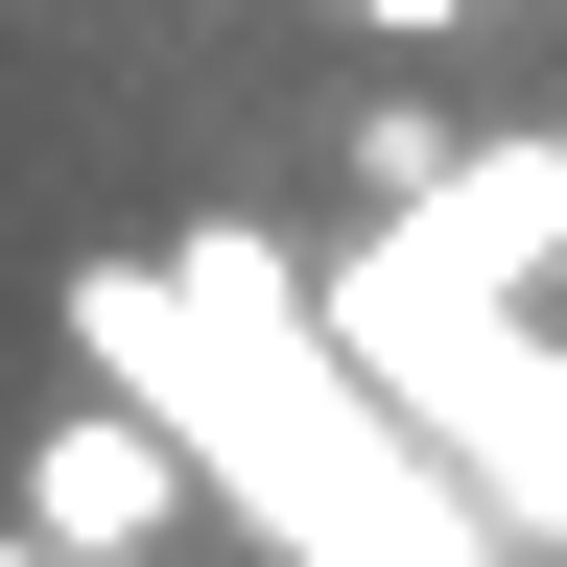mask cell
I'll return each instance as SVG.
<instances>
[{
    "label": "cell",
    "instance_id": "obj_4",
    "mask_svg": "<svg viewBox=\"0 0 567 567\" xmlns=\"http://www.w3.org/2000/svg\"><path fill=\"white\" fill-rule=\"evenodd\" d=\"M0 567H95V544H24V520H0Z\"/></svg>",
    "mask_w": 567,
    "mask_h": 567
},
{
    "label": "cell",
    "instance_id": "obj_2",
    "mask_svg": "<svg viewBox=\"0 0 567 567\" xmlns=\"http://www.w3.org/2000/svg\"><path fill=\"white\" fill-rule=\"evenodd\" d=\"M24 544H95V567L189 544V473H166V425H142V402H48V425H24Z\"/></svg>",
    "mask_w": 567,
    "mask_h": 567
},
{
    "label": "cell",
    "instance_id": "obj_3",
    "mask_svg": "<svg viewBox=\"0 0 567 567\" xmlns=\"http://www.w3.org/2000/svg\"><path fill=\"white\" fill-rule=\"evenodd\" d=\"M331 24H379V48H450V24H473V0H331Z\"/></svg>",
    "mask_w": 567,
    "mask_h": 567
},
{
    "label": "cell",
    "instance_id": "obj_1",
    "mask_svg": "<svg viewBox=\"0 0 567 567\" xmlns=\"http://www.w3.org/2000/svg\"><path fill=\"white\" fill-rule=\"evenodd\" d=\"M379 237L425 260V284H473V308H544L567 284V142H379Z\"/></svg>",
    "mask_w": 567,
    "mask_h": 567
}]
</instances>
